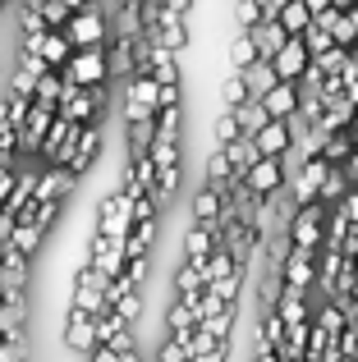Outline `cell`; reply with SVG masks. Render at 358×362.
Returning <instances> with one entry per match:
<instances>
[{"instance_id":"obj_1","label":"cell","mask_w":358,"mask_h":362,"mask_svg":"<svg viewBox=\"0 0 358 362\" xmlns=\"http://www.w3.org/2000/svg\"><path fill=\"white\" fill-rule=\"evenodd\" d=\"M64 74H69L79 88H97V83H106V78H110L106 46H88V51H74V60L64 64Z\"/></svg>"},{"instance_id":"obj_2","label":"cell","mask_w":358,"mask_h":362,"mask_svg":"<svg viewBox=\"0 0 358 362\" xmlns=\"http://www.w3.org/2000/svg\"><path fill=\"white\" fill-rule=\"evenodd\" d=\"M69 42L79 46V51H88V46H106V18H101V9H79V14L69 18Z\"/></svg>"},{"instance_id":"obj_3","label":"cell","mask_w":358,"mask_h":362,"mask_svg":"<svg viewBox=\"0 0 358 362\" xmlns=\"http://www.w3.org/2000/svg\"><path fill=\"white\" fill-rule=\"evenodd\" d=\"M51 124H55V106H46V101H37V106H33V115H28V124H23V147L42 151L46 133H51Z\"/></svg>"},{"instance_id":"obj_4","label":"cell","mask_w":358,"mask_h":362,"mask_svg":"<svg viewBox=\"0 0 358 362\" xmlns=\"http://www.w3.org/2000/svg\"><path fill=\"white\" fill-rule=\"evenodd\" d=\"M74 184V170L69 165H51L42 179H37V202H60Z\"/></svg>"},{"instance_id":"obj_5","label":"cell","mask_w":358,"mask_h":362,"mask_svg":"<svg viewBox=\"0 0 358 362\" xmlns=\"http://www.w3.org/2000/svg\"><path fill=\"white\" fill-rule=\"evenodd\" d=\"M152 37H156V42H161V46H166L171 55H179V51L188 46V37H184V28H179V23H166V28H156Z\"/></svg>"},{"instance_id":"obj_6","label":"cell","mask_w":358,"mask_h":362,"mask_svg":"<svg viewBox=\"0 0 358 362\" xmlns=\"http://www.w3.org/2000/svg\"><path fill=\"white\" fill-rule=\"evenodd\" d=\"M280 23H285V33H299V28H308V9L304 5H285L280 9Z\"/></svg>"},{"instance_id":"obj_7","label":"cell","mask_w":358,"mask_h":362,"mask_svg":"<svg viewBox=\"0 0 358 362\" xmlns=\"http://www.w3.org/2000/svg\"><path fill=\"white\" fill-rule=\"evenodd\" d=\"M64 5H69L74 14H79V9H88V0H64Z\"/></svg>"}]
</instances>
